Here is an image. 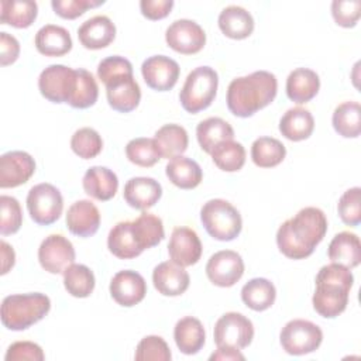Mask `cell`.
I'll list each match as a JSON object with an SVG mask.
<instances>
[{"mask_svg":"<svg viewBox=\"0 0 361 361\" xmlns=\"http://www.w3.org/2000/svg\"><path fill=\"white\" fill-rule=\"evenodd\" d=\"M327 231V219L319 207L300 209L283 221L276 231L279 251L290 259H303L313 254Z\"/></svg>","mask_w":361,"mask_h":361,"instance_id":"obj_1","label":"cell"},{"mask_svg":"<svg viewBox=\"0 0 361 361\" xmlns=\"http://www.w3.org/2000/svg\"><path fill=\"white\" fill-rule=\"evenodd\" d=\"M278 92V80L268 71H255L235 78L227 87V107L237 117H251L271 104Z\"/></svg>","mask_w":361,"mask_h":361,"instance_id":"obj_2","label":"cell"},{"mask_svg":"<svg viewBox=\"0 0 361 361\" xmlns=\"http://www.w3.org/2000/svg\"><path fill=\"white\" fill-rule=\"evenodd\" d=\"M353 283L354 276L348 268L336 262L322 267L316 275V290L312 298L313 309L322 317H337L347 307Z\"/></svg>","mask_w":361,"mask_h":361,"instance_id":"obj_3","label":"cell"},{"mask_svg":"<svg viewBox=\"0 0 361 361\" xmlns=\"http://www.w3.org/2000/svg\"><path fill=\"white\" fill-rule=\"evenodd\" d=\"M51 309L45 293H18L6 296L1 302V323L13 331H21L42 320Z\"/></svg>","mask_w":361,"mask_h":361,"instance_id":"obj_4","label":"cell"},{"mask_svg":"<svg viewBox=\"0 0 361 361\" xmlns=\"http://www.w3.org/2000/svg\"><path fill=\"white\" fill-rule=\"evenodd\" d=\"M217 86V72L210 66H197L186 76L179 93V102L188 113L196 114L213 103Z\"/></svg>","mask_w":361,"mask_h":361,"instance_id":"obj_5","label":"cell"},{"mask_svg":"<svg viewBox=\"0 0 361 361\" xmlns=\"http://www.w3.org/2000/svg\"><path fill=\"white\" fill-rule=\"evenodd\" d=\"M200 220L207 234L219 241L234 240L243 228L240 212L224 199H210L200 210Z\"/></svg>","mask_w":361,"mask_h":361,"instance_id":"obj_6","label":"cell"},{"mask_svg":"<svg viewBox=\"0 0 361 361\" xmlns=\"http://www.w3.org/2000/svg\"><path fill=\"white\" fill-rule=\"evenodd\" d=\"M27 209L39 226H49L55 223L63 210V199L58 188L51 183H38L28 190Z\"/></svg>","mask_w":361,"mask_h":361,"instance_id":"obj_7","label":"cell"},{"mask_svg":"<svg viewBox=\"0 0 361 361\" xmlns=\"http://www.w3.org/2000/svg\"><path fill=\"white\" fill-rule=\"evenodd\" d=\"M282 348L290 355H303L316 351L323 341L322 329L303 319L288 322L279 334Z\"/></svg>","mask_w":361,"mask_h":361,"instance_id":"obj_8","label":"cell"},{"mask_svg":"<svg viewBox=\"0 0 361 361\" xmlns=\"http://www.w3.org/2000/svg\"><path fill=\"white\" fill-rule=\"evenodd\" d=\"M78 83V71L65 65H49L38 78L39 93L52 103H71Z\"/></svg>","mask_w":361,"mask_h":361,"instance_id":"obj_9","label":"cell"},{"mask_svg":"<svg viewBox=\"0 0 361 361\" xmlns=\"http://www.w3.org/2000/svg\"><path fill=\"white\" fill-rule=\"evenodd\" d=\"M213 337L217 347L243 350L248 347L254 338V326L244 314L228 312L216 322Z\"/></svg>","mask_w":361,"mask_h":361,"instance_id":"obj_10","label":"cell"},{"mask_svg":"<svg viewBox=\"0 0 361 361\" xmlns=\"http://www.w3.org/2000/svg\"><path fill=\"white\" fill-rule=\"evenodd\" d=\"M244 274V261L241 255L233 250H221L213 254L206 264V275L209 281L220 288L235 285Z\"/></svg>","mask_w":361,"mask_h":361,"instance_id":"obj_11","label":"cell"},{"mask_svg":"<svg viewBox=\"0 0 361 361\" xmlns=\"http://www.w3.org/2000/svg\"><path fill=\"white\" fill-rule=\"evenodd\" d=\"M165 41L173 51L192 55L203 49L206 44V34L203 28L193 20H175L165 32Z\"/></svg>","mask_w":361,"mask_h":361,"instance_id":"obj_12","label":"cell"},{"mask_svg":"<svg viewBox=\"0 0 361 361\" xmlns=\"http://www.w3.org/2000/svg\"><path fill=\"white\" fill-rule=\"evenodd\" d=\"M75 248L62 234H51L38 248V261L49 274H61L75 262Z\"/></svg>","mask_w":361,"mask_h":361,"instance_id":"obj_13","label":"cell"},{"mask_svg":"<svg viewBox=\"0 0 361 361\" xmlns=\"http://www.w3.org/2000/svg\"><path fill=\"white\" fill-rule=\"evenodd\" d=\"M141 73L148 87L166 92L176 85L180 68L175 59L166 55H152L142 62Z\"/></svg>","mask_w":361,"mask_h":361,"instance_id":"obj_14","label":"cell"},{"mask_svg":"<svg viewBox=\"0 0 361 361\" xmlns=\"http://www.w3.org/2000/svg\"><path fill=\"white\" fill-rule=\"evenodd\" d=\"M109 106L120 113L133 111L141 100V89L133 73H123L104 83Z\"/></svg>","mask_w":361,"mask_h":361,"instance_id":"obj_15","label":"cell"},{"mask_svg":"<svg viewBox=\"0 0 361 361\" xmlns=\"http://www.w3.org/2000/svg\"><path fill=\"white\" fill-rule=\"evenodd\" d=\"M35 172V161L25 151H8L0 157V188L24 185Z\"/></svg>","mask_w":361,"mask_h":361,"instance_id":"obj_16","label":"cell"},{"mask_svg":"<svg viewBox=\"0 0 361 361\" xmlns=\"http://www.w3.org/2000/svg\"><path fill=\"white\" fill-rule=\"evenodd\" d=\"M110 295L116 303L124 307L138 305L147 293V282L141 274L124 269L118 271L110 281Z\"/></svg>","mask_w":361,"mask_h":361,"instance_id":"obj_17","label":"cell"},{"mask_svg":"<svg viewBox=\"0 0 361 361\" xmlns=\"http://www.w3.org/2000/svg\"><path fill=\"white\" fill-rule=\"evenodd\" d=\"M202 243L197 233L189 227L173 228L169 243L168 254L172 262L180 267L195 265L202 257Z\"/></svg>","mask_w":361,"mask_h":361,"instance_id":"obj_18","label":"cell"},{"mask_svg":"<svg viewBox=\"0 0 361 361\" xmlns=\"http://www.w3.org/2000/svg\"><path fill=\"white\" fill-rule=\"evenodd\" d=\"M100 226V212L93 202L82 199L72 203L66 213V227L78 237H92Z\"/></svg>","mask_w":361,"mask_h":361,"instance_id":"obj_19","label":"cell"},{"mask_svg":"<svg viewBox=\"0 0 361 361\" xmlns=\"http://www.w3.org/2000/svg\"><path fill=\"white\" fill-rule=\"evenodd\" d=\"M152 282L161 295L179 296L189 288L190 278L183 267L172 261H164L154 268Z\"/></svg>","mask_w":361,"mask_h":361,"instance_id":"obj_20","label":"cell"},{"mask_svg":"<svg viewBox=\"0 0 361 361\" xmlns=\"http://www.w3.org/2000/svg\"><path fill=\"white\" fill-rule=\"evenodd\" d=\"M124 200L133 209L147 210L162 196V186L158 180L148 176H137L127 180L124 185Z\"/></svg>","mask_w":361,"mask_h":361,"instance_id":"obj_21","label":"cell"},{"mask_svg":"<svg viewBox=\"0 0 361 361\" xmlns=\"http://www.w3.org/2000/svg\"><path fill=\"white\" fill-rule=\"evenodd\" d=\"M78 38L86 49H102L116 38V25L107 16H94L78 28Z\"/></svg>","mask_w":361,"mask_h":361,"instance_id":"obj_22","label":"cell"},{"mask_svg":"<svg viewBox=\"0 0 361 361\" xmlns=\"http://www.w3.org/2000/svg\"><path fill=\"white\" fill-rule=\"evenodd\" d=\"M82 185L86 195L96 200L107 202L114 197L118 189V179L117 175L106 166H92L85 172Z\"/></svg>","mask_w":361,"mask_h":361,"instance_id":"obj_23","label":"cell"},{"mask_svg":"<svg viewBox=\"0 0 361 361\" xmlns=\"http://www.w3.org/2000/svg\"><path fill=\"white\" fill-rule=\"evenodd\" d=\"M35 48L45 56H62L72 49V38L66 28L55 24L41 27L34 38Z\"/></svg>","mask_w":361,"mask_h":361,"instance_id":"obj_24","label":"cell"},{"mask_svg":"<svg viewBox=\"0 0 361 361\" xmlns=\"http://www.w3.org/2000/svg\"><path fill=\"white\" fill-rule=\"evenodd\" d=\"M320 89L319 75L309 68L293 69L286 79V94L289 100L302 104L310 102Z\"/></svg>","mask_w":361,"mask_h":361,"instance_id":"obj_25","label":"cell"},{"mask_svg":"<svg viewBox=\"0 0 361 361\" xmlns=\"http://www.w3.org/2000/svg\"><path fill=\"white\" fill-rule=\"evenodd\" d=\"M327 255L331 262L340 264L348 269L358 267L361 261V244L358 235L350 231L336 234L329 244Z\"/></svg>","mask_w":361,"mask_h":361,"instance_id":"obj_26","label":"cell"},{"mask_svg":"<svg viewBox=\"0 0 361 361\" xmlns=\"http://www.w3.org/2000/svg\"><path fill=\"white\" fill-rule=\"evenodd\" d=\"M107 247L120 259L135 258L144 251L135 237L133 221H120L113 226L107 237Z\"/></svg>","mask_w":361,"mask_h":361,"instance_id":"obj_27","label":"cell"},{"mask_svg":"<svg viewBox=\"0 0 361 361\" xmlns=\"http://www.w3.org/2000/svg\"><path fill=\"white\" fill-rule=\"evenodd\" d=\"M219 28L231 39H244L254 31V18L240 6H227L219 14Z\"/></svg>","mask_w":361,"mask_h":361,"instance_id":"obj_28","label":"cell"},{"mask_svg":"<svg viewBox=\"0 0 361 361\" xmlns=\"http://www.w3.org/2000/svg\"><path fill=\"white\" fill-rule=\"evenodd\" d=\"M173 338L180 353L193 355L202 350L206 340V333L202 322L196 317L186 316L176 322L173 329Z\"/></svg>","mask_w":361,"mask_h":361,"instance_id":"obj_29","label":"cell"},{"mask_svg":"<svg viewBox=\"0 0 361 361\" xmlns=\"http://www.w3.org/2000/svg\"><path fill=\"white\" fill-rule=\"evenodd\" d=\"M314 118L307 109L292 107L279 120L281 134L290 141H302L312 135Z\"/></svg>","mask_w":361,"mask_h":361,"instance_id":"obj_30","label":"cell"},{"mask_svg":"<svg viewBox=\"0 0 361 361\" xmlns=\"http://www.w3.org/2000/svg\"><path fill=\"white\" fill-rule=\"evenodd\" d=\"M165 173L168 179L180 189H195L199 186L203 178V172L199 164L183 155H178L169 159L165 166Z\"/></svg>","mask_w":361,"mask_h":361,"instance_id":"obj_31","label":"cell"},{"mask_svg":"<svg viewBox=\"0 0 361 361\" xmlns=\"http://www.w3.org/2000/svg\"><path fill=\"white\" fill-rule=\"evenodd\" d=\"M196 137L200 148L206 154H212L220 142L233 140L234 130L226 120L220 117H209L197 124Z\"/></svg>","mask_w":361,"mask_h":361,"instance_id":"obj_32","label":"cell"},{"mask_svg":"<svg viewBox=\"0 0 361 361\" xmlns=\"http://www.w3.org/2000/svg\"><path fill=\"white\" fill-rule=\"evenodd\" d=\"M0 10V23L14 28H28L38 14V6L31 0H1Z\"/></svg>","mask_w":361,"mask_h":361,"instance_id":"obj_33","label":"cell"},{"mask_svg":"<svg viewBox=\"0 0 361 361\" xmlns=\"http://www.w3.org/2000/svg\"><path fill=\"white\" fill-rule=\"evenodd\" d=\"M161 158H175L188 149L189 137L186 130L179 124H165L154 135Z\"/></svg>","mask_w":361,"mask_h":361,"instance_id":"obj_34","label":"cell"},{"mask_svg":"<svg viewBox=\"0 0 361 361\" xmlns=\"http://www.w3.org/2000/svg\"><path fill=\"white\" fill-rule=\"evenodd\" d=\"M276 298V289L267 278H252L241 289L243 302L255 312L269 309Z\"/></svg>","mask_w":361,"mask_h":361,"instance_id":"obj_35","label":"cell"},{"mask_svg":"<svg viewBox=\"0 0 361 361\" xmlns=\"http://www.w3.org/2000/svg\"><path fill=\"white\" fill-rule=\"evenodd\" d=\"M336 133L344 138H357L361 133V107L358 102L338 104L331 117Z\"/></svg>","mask_w":361,"mask_h":361,"instance_id":"obj_36","label":"cell"},{"mask_svg":"<svg viewBox=\"0 0 361 361\" xmlns=\"http://www.w3.org/2000/svg\"><path fill=\"white\" fill-rule=\"evenodd\" d=\"M286 155L285 145L272 137H259L251 145V159L259 168H274Z\"/></svg>","mask_w":361,"mask_h":361,"instance_id":"obj_37","label":"cell"},{"mask_svg":"<svg viewBox=\"0 0 361 361\" xmlns=\"http://www.w3.org/2000/svg\"><path fill=\"white\" fill-rule=\"evenodd\" d=\"M63 286L75 298H87L94 289V274L83 264H72L63 272Z\"/></svg>","mask_w":361,"mask_h":361,"instance_id":"obj_38","label":"cell"},{"mask_svg":"<svg viewBox=\"0 0 361 361\" xmlns=\"http://www.w3.org/2000/svg\"><path fill=\"white\" fill-rule=\"evenodd\" d=\"M133 227L135 237L144 251L158 245L165 237L162 220L152 213L142 212L135 220H133Z\"/></svg>","mask_w":361,"mask_h":361,"instance_id":"obj_39","label":"cell"},{"mask_svg":"<svg viewBox=\"0 0 361 361\" xmlns=\"http://www.w3.org/2000/svg\"><path fill=\"white\" fill-rule=\"evenodd\" d=\"M210 155L214 165L224 172L240 171L245 164V149L243 144L233 140L220 142Z\"/></svg>","mask_w":361,"mask_h":361,"instance_id":"obj_40","label":"cell"},{"mask_svg":"<svg viewBox=\"0 0 361 361\" xmlns=\"http://www.w3.org/2000/svg\"><path fill=\"white\" fill-rule=\"evenodd\" d=\"M126 155L131 164L142 168L154 166L161 159L155 140L147 137H138L128 141L126 145Z\"/></svg>","mask_w":361,"mask_h":361,"instance_id":"obj_41","label":"cell"},{"mask_svg":"<svg viewBox=\"0 0 361 361\" xmlns=\"http://www.w3.org/2000/svg\"><path fill=\"white\" fill-rule=\"evenodd\" d=\"M71 148L79 158L92 159L102 152L103 140L96 130L82 127L73 133L71 138Z\"/></svg>","mask_w":361,"mask_h":361,"instance_id":"obj_42","label":"cell"},{"mask_svg":"<svg viewBox=\"0 0 361 361\" xmlns=\"http://www.w3.org/2000/svg\"><path fill=\"white\" fill-rule=\"evenodd\" d=\"M76 71H78V83L69 106L73 109H87L97 102L99 86L96 79L89 71L83 68H79Z\"/></svg>","mask_w":361,"mask_h":361,"instance_id":"obj_43","label":"cell"},{"mask_svg":"<svg viewBox=\"0 0 361 361\" xmlns=\"http://www.w3.org/2000/svg\"><path fill=\"white\" fill-rule=\"evenodd\" d=\"M23 224V210L18 200L13 196H0V233L1 235L14 234Z\"/></svg>","mask_w":361,"mask_h":361,"instance_id":"obj_44","label":"cell"},{"mask_svg":"<svg viewBox=\"0 0 361 361\" xmlns=\"http://www.w3.org/2000/svg\"><path fill=\"white\" fill-rule=\"evenodd\" d=\"M337 212L341 221L357 227L361 223V189L358 186L345 190L337 203Z\"/></svg>","mask_w":361,"mask_h":361,"instance_id":"obj_45","label":"cell"},{"mask_svg":"<svg viewBox=\"0 0 361 361\" xmlns=\"http://www.w3.org/2000/svg\"><path fill=\"white\" fill-rule=\"evenodd\" d=\"M134 358L137 361H169L172 358V354L166 341L162 337L147 336L138 343Z\"/></svg>","mask_w":361,"mask_h":361,"instance_id":"obj_46","label":"cell"},{"mask_svg":"<svg viewBox=\"0 0 361 361\" xmlns=\"http://www.w3.org/2000/svg\"><path fill=\"white\" fill-rule=\"evenodd\" d=\"M331 16L340 27L351 28L357 24L361 16V1L360 0H334L331 3Z\"/></svg>","mask_w":361,"mask_h":361,"instance_id":"obj_47","label":"cell"},{"mask_svg":"<svg viewBox=\"0 0 361 361\" xmlns=\"http://www.w3.org/2000/svg\"><path fill=\"white\" fill-rule=\"evenodd\" d=\"M103 3V0H52L51 7L56 16L65 20H75L87 8L97 7Z\"/></svg>","mask_w":361,"mask_h":361,"instance_id":"obj_48","label":"cell"},{"mask_svg":"<svg viewBox=\"0 0 361 361\" xmlns=\"http://www.w3.org/2000/svg\"><path fill=\"white\" fill-rule=\"evenodd\" d=\"M121 73H133L131 62L120 55H113L102 59L97 65V78L104 85L111 78Z\"/></svg>","mask_w":361,"mask_h":361,"instance_id":"obj_49","label":"cell"},{"mask_svg":"<svg viewBox=\"0 0 361 361\" xmlns=\"http://www.w3.org/2000/svg\"><path fill=\"white\" fill-rule=\"evenodd\" d=\"M45 358L42 348L32 341H16L13 343L6 353V361H42Z\"/></svg>","mask_w":361,"mask_h":361,"instance_id":"obj_50","label":"cell"},{"mask_svg":"<svg viewBox=\"0 0 361 361\" xmlns=\"http://www.w3.org/2000/svg\"><path fill=\"white\" fill-rule=\"evenodd\" d=\"M173 7L172 0H141L140 8L144 17L148 20H162L165 18Z\"/></svg>","mask_w":361,"mask_h":361,"instance_id":"obj_51","label":"cell"},{"mask_svg":"<svg viewBox=\"0 0 361 361\" xmlns=\"http://www.w3.org/2000/svg\"><path fill=\"white\" fill-rule=\"evenodd\" d=\"M20 55V44L16 37L1 31L0 32V63L7 66L17 61Z\"/></svg>","mask_w":361,"mask_h":361,"instance_id":"obj_52","label":"cell"},{"mask_svg":"<svg viewBox=\"0 0 361 361\" xmlns=\"http://www.w3.org/2000/svg\"><path fill=\"white\" fill-rule=\"evenodd\" d=\"M0 248H1V275H6L14 267L16 254L13 247L4 240H1Z\"/></svg>","mask_w":361,"mask_h":361,"instance_id":"obj_53","label":"cell"},{"mask_svg":"<svg viewBox=\"0 0 361 361\" xmlns=\"http://www.w3.org/2000/svg\"><path fill=\"white\" fill-rule=\"evenodd\" d=\"M245 357L240 353V350L235 348H228V347H217V350L210 355V360H228V361H235V360H244Z\"/></svg>","mask_w":361,"mask_h":361,"instance_id":"obj_54","label":"cell"}]
</instances>
